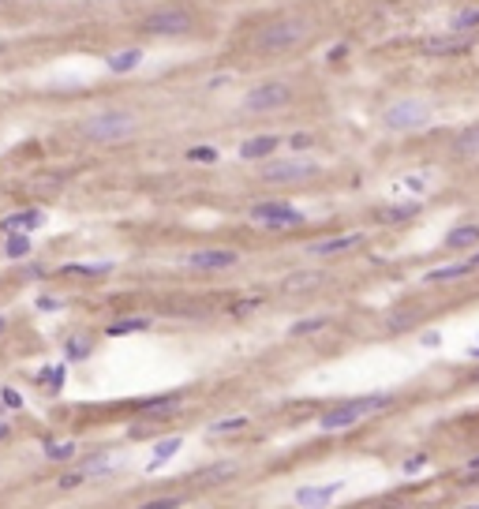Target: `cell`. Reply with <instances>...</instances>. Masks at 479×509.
Here are the masks:
<instances>
[{"instance_id":"obj_26","label":"cell","mask_w":479,"mask_h":509,"mask_svg":"<svg viewBox=\"0 0 479 509\" xmlns=\"http://www.w3.org/2000/svg\"><path fill=\"white\" fill-rule=\"evenodd\" d=\"M109 262H90V266H83V262H79V266H64V274H79V277H101V274H109Z\"/></svg>"},{"instance_id":"obj_34","label":"cell","mask_w":479,"mask_h":509,"mask_svg":"<svg viewBox=\"0 0 479 509\" xmlns=\"http://www.w3.org/2000/svg\"><path fill=\"white\" fill-rule=\"evenodd\" d=\"M423 465H427V457H423V453H419V457H409V460H404V472L412 475V472H419Z\"/></svg>"},{"instance_id":"obj_1","label":"cell","mask_w":479,"mask_h":509,"mask_svg":"<svg viewBox=\"0 0 479 509\" xmlns=\"http://www.w3.org/2000/svg\"><path fill=\"white\" fill-rule=\"evenodd\" d=\"M389 404H393V397H389V393H363V397H352V401H345V404H337V408L322 412L318 427H322V431H345V427H356L359 419L374 416V412H386Z\"/></svg>"},{"instance_id":"obj_25","label":"cell","mask_w":479,"mask_h":509,"mask_svg":"<svg viewBox=\"0 0 479 509\" xmlns=\"http://www.w3.org/2000/svg\"><path fill=\"white\" fill-rule=\"evenodd\" d=\"M8 259H23L30 251V236L27 233H8V244H4Z\"/></svg>"},{"instance_id":"obj_8","label":"cell","mask_w":479,"mask_h":509,"mask_svg":"<svg viewBox=\"0 0 479 509\" xmlns=\"http://www.w3.org/2000/svg\"><path fill=\"white\" fill-rule=\"evenodd\" d=\"M472 42H476L472 30H453V34H435V38H427L419 49L430 53V57H461V53L472 49Z\"/></svg>"},{"instance_id":"obj_4","label":"cell","mask_w":479,"mask_h":509,"mask_svg":"<svg viewBox=\"0 0 479 509\" xmlns=\"http://www.w3.org/2000/svg\"><path fill=\"white\" fill-rule=\"evenodd\" d=\"M251 221L255 225H266V229H296V225H303V213L289 203H255Z\"/></svg>"},{"instance_id":"obj_31","label":"cell","mask_w":479,"mask_h":509,"mask_svg":"<svg viewBox=\"0 0 479 509\" xmlns=\"http://www.w3.org/2000/svg\"><path fill=\"white\" fill-rule=\"evenodd\" d=\"M453 27H457V30H479V8H472V12H461Z\"/></svg>"},{"instance_id":"obj_14","label":"cell","mask_w":479,"mask_h":509,"mask_svg":"<svg viewBox=\"0 0 479 509\" xmlns=\"http://www.w3.org/2000/svg\"><path fill=\"white\" fill-rule=\"evenodd\" d=\"M233 475H236V465H233V460H225V465H210V468H203V472L195 475V483H203V487H218V483L233 480Z\"/></svg>"},{"instance_id":"obj_19","label":"cell","mask_w":479,"mask_h":509,"mask_svg":"<svg viewBox=\"0 0 479 509\" xmlns=\"http://www.w3.org/2000/svg\"><path fill=\"white\" fill-rule=\"evenodd\" d=\"M468 270H472V262H453V266H438V270H430L427 274V281L430 285H438V281H457V277H465Z\"/></svg>"},{"instance_id":"obj_5","label":"cell","mask_w":479,"mask_h":509,"mask_svg":"<svg viewBox=\"0 0 479 509\" xmlns=\"http://www.w3.org/2000/svg\"><path fill=\"white\" fill-rule=\"evenodd\" d=\"M289 101H292L289 83H262L244 98V109H251V113H270V109H285Z\"/></svg>"},{"instance_id":"obj_2","label":"cell","mask_w":479,"mask_h":509,"mask_svg":"<svg viewBox=\"0 0 479 509\" xmlns=\"http://www.w3.org/2000/svg\"><path fill=\"white\" fill-rule=\"evenodd\" d=\"M307 34H311V19H303V15H281V19H270L266 27L259 30L255 45H259L262 53H281V49L300 45Z\"/></svg>"},{"instance_id":"obj_22","label":"cell","mask_w":479,"mask_h":509,"mask_svg":"<svg viewBox=\"0 0 479 509\" xmlns=\"http://www.w3.org/2000/svg\"><path fill=\"white\" fill-rule=\"evenodd\" d=\"M247 427L244 416H229V419H218V423H210V439H225V434H240Z\"/></svg>"},{"instance_id":"obj_30","label":"cell","mask_w":479,"mask_h":509,"mask_svg":"<svg viewBox=\"0 0 479 509\" xmlns=\"http://www.w3.org/2000/svg\"><path fill=\"white\" fill-rule=\"evenodd\" d=\"M45 453H49L53 460H68L71 453H75V445L71 442H45Z\"/></svg>"},{"instance_id":"obj_7","label":"cell","mask_w":479,"mask_h":509,"mask_svg":"<svg viewBox=\"0 0 479 509\" xmlns=\"http://www.w3.org/2000/svg\"><path fill=\"white\" fill-rule=\"evenodd\" d=\"M427 124V105L423 101H397L386 109V127L389 131H416Z\"/></svg>"},{"instance_id":"obj_24","label":"cell","mask_w":479,"mask_h":509,"mask_svg":"<svg viewBox=\"0 0 479 509\" xmlns=\"http://www.w3.org/2000/svg\"><path fill=\"white\" fill-rule=\"evenodd\" d=\"M139 60H142L139 49H124V53H116V57H109V68H113L116 75H124V71L139 68Z\"/></svg>"},{"instance_id":"obj_6","label":"cell","mask_w":479,"mask_h":509,"mask_svg":"<svg viewBox=\"0 0 479 509\" xmlns=\"http://www.w3.org/2000/svg\"><path fill=\"white\" fill-rule=\"evenodd\" d=\"M191 15L187 12H154V15H146V23H142V30L146 34H157V38H180V34H191Z\"/></svg>"},{"instance_id":"obj_28","label":"cell","mask_w":479,"mask_h":509,"mask_svg":"<svg viewBox=\"0 0 479 509\" xmlns=\"http://www.w3.org/2000/svg\"><path fill=\"white\" fill-rule=\"evenodd\" d=\"M326 322H330V318H326V315H315V318H303V322H296V326H292L289 333H296V337H303V333H315V330H326Z\"/></svg>"},{"instance_id":"obj_40","label":"cell","mask_w":479,"mask_h":509,"mask_svg":"<svg viewBox=\"0 0 479 509\" xmlns=\"http://www.w3.org/2000/svg\"><path fill=\"white\" fill-rule=\"evenodd\" d=\"M468 262H472V270H479V251L472 254V259H468Z\"/></svg>"},{"instance_id":"obj_20","label":"cell","mask_w":479,"mask_h":509,"mask_svg":"<svg viewBox=\"0 0 479 509\" xmlns=\"http://www.w3.org/2000/svg\"><path fill=\"white\" fill-rule=\"evenodd\" d=\"M472 244H479V225H461L445 236V248H472Z\"/></svg>"},{"instance_id":"obj_23","label":"cell","mask_w":479,"mask_h":509,"mask_svg":"<svg viewBox=\"0 0 479 509\" xmlns=\"http://www.w3.org/2000/svg\"><path fill=\"white\" fill-rule=\"evenodd\" d=\"M180 442H183V439H180V434H172V439H165V442H157V445H154V465H150V472H157V468H161V465H165V460H169V457H172V453H177V449H180Z\"/></svg>"},{"instance_id":"obj_15","label":"cell","mask_w":479,"mask_h":509,"mask_svg":"<svg viewBox=\"0 0 479 509\" xmlns=\"http://www.w3.org/2000/svg\"><path fill=\"white\" fill-rule=\"evenodd\" d=\"M453 154L457 157H479V124L465 127V131L453 139Z\"/></svg>"},{"instance_id":"obj_11","label":"cell","mask_w":479,"mask_h":509,"mask_svg":"<svg viewBox=\"0 0 479 509\" xmlns=\"http://www.w3.org/2000/svg\"><path fill=\"white\" fill-rule=\"evenodd\" d=\"M363 244V236L359 233H345V236H330V240H315V244H307V251L311 254H345V251H352Z\"/></svg>"},{"instance_id":"obj_36","label":"cell","mask_w":479,"mask_h":509,"mask_svg":"<svg viewBox=\"0 0 479 509\" xmlns=\"http://www.w3.org/2000/svg\"><path fill=\"white\" fill-rule=\"evenodd\" d=\"M307 146H311V135H292V150H296V154L307 150Z\"/></svg>"},{"instance_id":"obj_35","label":"cell","mask_w":479,"mask_h":509,"mask_svg":"<svg viewBox=\"0 0 479 509\" xmlns=\"http://www.w3.org/2000/svg\"><path fill=\"white\" fill-rule=\"evenodd\" d=\"M83 475H86V472H75V475H64V480H60V487H64V491L79 487V483H83Z\"/></svg>"},{"instance_id":"obj_29","label":"cell","mask_w":479,"mask_h":509,"mask_svg":"<svg viewBox=\"0 0 479 509\" xmlns=\"http://www.w3.org/2000/svg\"><path fill=\"white\" fill-rule=\"evenodd\" d=\"M187 161L213 165V161H218V150H213V146H191V150H187Z\"/></svg>"},{"instance_id":"obj_3","label":"cell","mask_w":479,"mask_h":509,"mask_svg":"<svg viewBox=\"0 0 479 509\" xmlns=\"http://www.w3.org/2000/svg\"><path fill=\"white\" fill-rule=\"evenodd\" d=\"M79 131L90 142H120V139H127V135H135V116L113 109V113H98V116H90V120H83Z\"/></svg>"},{"instance_id":"obj_32","label":"cell","mask_w":479,"mask_h":509,"mask_svg":"<svg viewBox=\"0 0 479 509\" xmlns=\"http://www.w3.org/2000/svg\"><path fill=\"white\" fill-rule=\"evenodd\" d=\"M42 382H49L53 389H60V382H64V367H53V371H42Z\"/></svg>"},{"instance_id":"obj_38","label":"cell","mask_w":479,"mask_h":509,"mask_svg":"<svg viewBox=\"0 0 479 509\" xmlns=\"http://www.w3.org/2000/svg\"><path fill=\"white\" fill-rule=\"evenodd\" d=\"M4 404H12V408H19V404H23V397L15 393V389H4Z\"/></svg>"},{"instance_id":"obj_21","label":"cell","mask_w":479,"mask_h":509,"mask_svg":"<svg viewBox=\"0 0 479 509\" xmlns=\"http://www.w3.org/2000/svg\"><path fill=\"white\" fill-rule=\"evenodd\" d=\"M139 330H150V318H120L105 333L109 337H127V333H139Z\"/></svg>"},{"instance_id":"obj_16","label":"cell","mask_w":479,"mask_h":509,"mask_svg":"<svg viewBox=\"0 0 479 509\" xmlns=\"http://www.w3.org/2000/svg\"><path fill=\"white\" fill-rule=\"evenodd\" d=\"M180 393H165V397H150V401H139V412H150V416H165V412L180 408Z\"/></svg>"},{"instance_id":"obj_39","label":"cell","mask_w":479,"mask_h":509,"mask_svg":"<svg viewBox=\"0 0 479 509\" xmlns=\"http://www.w3.org/2000/svg\"><path fill=\"white\" fill-rule=\"evenodd\" d=\"M468 472H479V457H472V460H468Z\"/></svg>"},{"instance_id":"obj_43","label":"cell","mask_w":479,"mask_h":509,"mask_svg":"<svg viewBox=\"0 0 479 509\" xmlns=\"http://www.w3.org/2000/svg\"><path fill=\"white\" fill-rule=\"evenodd\" d=\"M4 326H8V322H4V315H0V333H4Z\"/></svg>"},{"instance_id":"obj_27","label":"cell","mask_w":479,"mask_h":509,"mask_svg":"<svg viewBox=\"0 0 479 509\" xmlns=\"http://www.w3.org/2000/svg\"><path fill=\"white\" fill-rule=\"evenodd\" d=\"M412 213H419V203H401V206H389L382 213V221H409Z\"/></svg>"},{"instance_id":"obj_12","label":"cell","mask_w":479,"mask_h":509,"mask_svg":"<svg viewBox=\"0 0 479 509\" xmlns=\"http://www.w3.org/2000/svg\"><path fill=\"white\" fill-rule=\"evenodd\" d=\"M341 483H322V487H300L296 495H292V502L296 506H326L330 498H337Z\"/></svg>"},{"instance_id":"obj_13","label":"cell","mask_w":479,"mask_h":509,"mask_svg":"<svg viewBox=\"0 0 479 509\" xmlns=\"http://www.w3.org/2000/svg\"><path fill=\"white\" fill-rule=\"evenodd\" d=\"M274 150H277V135H255V139L240 142V157H247V161H262Z\"/></svg>"},{"instance_id":"obj_41","label":"cell","mask_w":479,"mask_h":509,"mask_svg":"<svg viewBox=\"0 0 479 509\" xmlns=\"http://www.w3.org/2000/svg\"><path fill=\"white\" fill-rule=\"evenodd\" d=\"M468 356H476V360H479V345H472V348H468Z\"/></svg>"},{"instance_id":"obj_10","label":"cell","mask_w":479,"mask_h":509,"mask_svg":"<svg viewBox=\"0 0 479 509\" xmlns=\"http://www.w3.org/2000/svg\"><path fill=\"white\" fill-rule=\"evenodd\" d=\"M183 262H187L191 270H203V274H218V270H233L240 262V254L236 251H195Z\"/></svg>"},{"instance_id":"obj_37","label":"cell","mask_w":479,"mask_h":509,"mask_svg":"<svg viewBox=\"0 0 479 509\" xmlns=\"http://www.w3.org/2000/svg\"><path fill=\"white\" fill-rule=\"evenodd\" d=\"M38 307H42V311H57V307H60V300H53V296H42V300H38Z\"/></svg>"},{"instance_id":"obj_9","label":"cell","mask_w":479,"mask_h":509,"mask_svg":"<svg viewBox=\"0 0 479 509\" xmlns=\"http://www.w3.org/2000/svg\"><path fill=\"white\" fill-rule=\"evenodd\" d=\"M318 172V165L315 161H307V157H296V161H274V165H266L262 169V177H266V184H300V180H307V177H315Z\"/></svg>"},{"instance_id":"obj_17","label":"cell","mask_w":479,"mask_h":509,"mask_svg":"<svg viewBox=\"0 0 479 509\" xmlns=\"http://www.w3.org/2000/svg\"><path fill=\"white\" fill-rule=\"evenodd\" d=\"M45 221V213H38V210H23V213H15V218H8L4 221V233H30V229H38Z\"/></svg>"},{"instance_id":"obj_33","label":"cell","mask_w":479,"mask_h":509,"mask_svg":"<svg viewBox=\"0 0 479 509\" xmlns=\"http://www.w3.org/2000/svg\"><path fill=\"white\" fill-rule=\"evenodd\" d=\"M86 352H90L86 341H68V356H71V360H79V356H86Z\"/></svg>"},{"instance_id":"obj_18","label":"cell","mask_w":479,"mask_h":509,"mask_svg":"<svg viewBox=\"0 0 479 509\" xmlns=\"http://www.w3.org/2000/svg\"><path fill=\"white\" fill-rule=\"evenodd\" d=\"M318 285H322L318 270H300V274L285 277V292H307V289H318Z\"/></svg>"},{"instance_id":"obj_42","label":"cell","mask_w":479,"mask_h":509,"mask_svg":"<svg viewBox=\"0 0 479 509\" xmlns=\"http://www.w3.org/2000/svg\"><path fill=\"white\" fill-rule=\"evenodd\" d=\"M4 434H8V423H0V439H4Z\"/></svg>"}]
</instances>
